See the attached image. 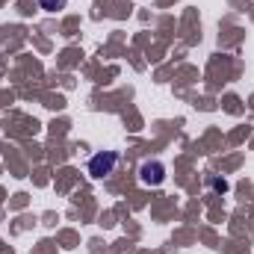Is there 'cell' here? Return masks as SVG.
Listing matches in <instances>:
<instances>
[{"label": "cell", "instance_id": "cell-3", "mask_svg": "<svg viewBox=\"0 0 254 254\" xmlns=\"http://www.w3.org/2000/svg\"><path fill=\"white\" fill-rule=\"evenodd\" d=\"M39 6H42V9H48V12H54V9H63L65 0H39Z\"/></svg>", "mask_w": 254, "mask_h": 254}, {"label": "cell", "instance_id": "cell-1", "mask_svg": "<svg viewBox=\"0 0 254 254\" xmlns=\"http://www.w3.org/2000/svg\"><path fill=\"white\" fill-rule=\"evenodd\" d=\"M116 163H119V154H116V151L95 154V157L89 160V175H92V178H107V175H113Z\"/></svg>", "mask_w": 254, "mask_h": 254}, {"label": "cell", "instance_id": "cell-2", "mask_svg": "<svg viewBox=\"0 0 254 254\" xmlns=\"http://www.w3.org/2000/svg\"><path fill=\"white\" fill-rule=\"evenodd\" d=\"M163 166L160 163H145L142 166V184H151V187H157V184H163Z\"/></svg>", "mask_w": 254, "mask_h": 254}]
</instances>
